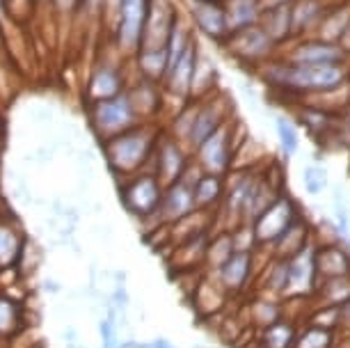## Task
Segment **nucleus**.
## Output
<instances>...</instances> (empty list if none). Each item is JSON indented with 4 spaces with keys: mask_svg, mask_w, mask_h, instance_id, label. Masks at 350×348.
<instances>
[{
    "mask_svg": "<svg viewBox=\"0 0 350 348\" xmlns=\"http://www.w3.org/2000/svg\"><path fill=\"white\" fill-rule=\"evenodd\" d=\"M350 74L348 64H295L284 60L282 55L273 57L256 71V76L270 90L282 96H329L343 92Z\"/></svg>",
    "mask_w": 350,
    "mask_h": 348,
    "instance_id": "1",
    "label": "nucleus"
},
{
    "mask_svg": "<svg viewBox=\"0 0 350 348\" xmlns=\"http://www.w3.org/2000/svg\"><path fill=\"white\" fill-rule=\"evenodd\" d=\"M158 140H161V135L149 124H137L131 131H124V133L105 140L103 149L112 172L124 176L137 174V170L156 154Z\"/></svg>",
    "mask_w": 350,
    "mask_h": 348,
    "instance_id": "2",
    "label": "nucleus"
},
{
    "mask_svg": "<svg viewBox=\"0 0 350 348\" xmlns=\"http://www.w3.org/2000/svg\"><path fill=\"white\" fill-rule=\"evenodd\" d=\"M239 131V122L229 120L222 129H217L208 140H204L200 147L195 149V163L202 168V172L229 176L234 170L236 152L247 137H236Z\"/></svg>",
    "mask_w": 350,
    "mask_h": 348,
    "instance_id": "3",
    "label": "nucleus"
},
{
    "mask_svg": "<svg viewBox=\"0 0 350 348\" xmlns=\"http://www.w3.org/2000/svg\"><path fill=\"white\" fill-rule=\"evenodd\" d=\"M222 49L239 64L252 67L254 71H259L263 64L280 55L277 44L263 32L261 25H252V28L231 32V37L227 39V44Z\"/></svg>",
    "mask_w": 350,
    "mask_h": 348,
    "instance_id": "4",
    "label": "nucleus"
},
{
    "mask_svg": "<svg viewBox=\"0 0 350 348\" xmlns=\"http://www.w3.org/2000/svg\"><path fill=\"white\" fill-rule=\"evenodd\" d=\"M90 120L94 131L105 142V140H110V137L124 133V131H131L133 126H137V124H140V115H137L133 101H131V94L124 92V94L115 98H108V101L90 106Z\"/></svg>",
    "mask_w": 350,
    "mask_h": 348,
    "instance_id": "5",
    "label": "nucleus"
},
{
    "mask_svg": "<svg viewBox=\"0 0 350 348\" xmlns=\"http://www.w3.org/2000/svg\"><path fill=\"white\" fill-rule=\"evenodd\" d=\"M229 120H231V103L227 94L213 92V94L204 98H195V120L188 135V149L195 152L204 140H208Z\"/></svg>",
    "mask_w": 350,
    "mask_h": 348,
    "instance_id": "6",
    "label": "nucleus"
},
{
    "mask_svg": "<svg viewBox=\"0 0 350 348\" xmlns=\"http://www.w3.org/2000/svg\"><path fill=\"white\" fill-rule=\"evenodd\" d=\"M163 193L165 186L156 176V172H140L131 176L126 186L122 188V202L131 215L147 220L151 215H158Z\"/></svg>",
    "mask_w": 350,
    "mask_h": 348,
    "instance_id": "7",
    "label": "nucleus"
},
{
    "mask_svg": "<svg viewBox=\"0 0 350 348\" xmlns=\"http://www.w3.org/2000/svg\"><path fill=\"white\" fill-rule=\"evenodd\" d=\"M280 55L288 62L312 64V67H319V64H348L350 62V57L346 51L341 49V44L325 42V39H321L316 35L293 39L288 46H284L280 51Z\"/></svg>",
    "mask_w": 350,
    "mask_h": 348,
    "instance_id": "8",
    "label": "nucleus"
},
{
    "mask_svg": "<svg viewBox=\"0 0 350 348\" xmlns=\"http://www.w3.org/2000/svg\"><path fill=\"white\" fill-rule=\"evenodd\" d=\"M300 215L302 213H300L298 202H295L288 193H282L273 204H270L266 211L252 222L256 241H259V247L273 245L280 236L286 234V229L293 225Z\"/></svg>",
    "mask_w": 350,
    "mask_h": 348,
    "instance_id": "9",
    "label": "nucleus"
},
{
    "mask_svg": "<svg viewBox=\"0 0 350 348\" xmlns=\"http://www.w3.org/2000/svg\"><path fill=\"white\" fill-rule=\"evenodd\" d=\"M186 10L195 32H200L217 46L227 44L231 28L222 0H186Z\"/></svg>",
    "mask_w": 350,
    "mask_h": 348,
    "instance_id": "10",
    "label": "nucleus"
},
{
    "mask_svg": "<svg viewBox=\"0 0 350 348\" xmlns=\"http://www.w3.org/2000/svg\"><path fill=\"white\" fill-rule=\"evenodd\" d=\"M202 174V168L190 165L188 172L183 174V179L174 181L172 186L165 188L163 193V202L161 209H158V215L167 222H181L186 220L188 215L197 213V204H195V181L197 176Z\"/></svg>",
    "mask_w": 350,
    "mask_h": 348,
    "instance_id": "11",
    "label": "nucleus"
},
{
    "mask_svg": "<svg viewBox=\"0 0 350 348\" xmlns=\"http://www.w3.org/2000/svg\"><path fill=\"white\" fill-rule=\"evenodd\" d=\"M147 12H149V0H122L120 16H117L115 28H112L115 44L122 53L135 55L140 51L144 23H147Z\"/></svg>",
    "mask_w": 350,
    "mask_h": 348,
    "instance_id": "12",
    "label": "nucleus"
},
{
    "mask_svg": "<svg viewBox=\"0 0 350 348\" xmlns=\"http://www.w3.org/2000/svg\"><path fill=\"white\" fill-rule=\"evenodd\" d=\"M156 176L161 179L165 188L172 186L174 181L183 179V174L188 172V168L193 165L188 159V149L181 140H176L174 135H161V140L156 144Z\"/></svg>",
    "mask_w": 350,
    "mask_h": 348,
    "instance_id": "13",
    "label": "nucleus"
},
{
    "mask_svg": "<svg viewBox=\"0 0 350 348\" xmlns=\"http://www.w3.org/2000/svg\"><path fill=\"white\" fill-rule=\"evenodd\" d=\"M176 16H179V12H176L172 0H149V12L142 32L140 51L167 49V39L176 23Z\"/></svg>",
    "mask_w": 350,
    "mask_h": 348,
    "instance_id": "14",
    "label": "nucleus"
},
{
    "mask_svg": "<svg viewBox=\"0 0 350 348\" xmlns=\"http://www.w3.org/2000/svg\"><path fill=\"white\" fill-rule=\"evenodd\" d=\"M200 53H202V49L195 37L193 44L183 51V55L167 69V76H165V81H163V88L183 103L193 101V78H195Z\"/></svg>",
    "mask_w": 350,
    "mask_h": 348,
    "instance_id": "15",
    "label": "nucleus"
},
{
    "mask_svg": "<svg viewBox=\"0 0 350 348\" xmlns=\"http://www.w3.org/2000/svg\"><path fill=\"white\" fill-rule=\"evenodd\" d=\"M126 92V81H124V74L115 64L103 62L92 71L88 88H85V98H88L90 106L101 101H108V98H115Z\"/></svg>",
    "mask_w": 350,
    "mask_h": 348,
    "instance_id": "16",
    "label": "nucleus"
},
{
    "mask_svg": "<svg viewBox=\"0 0 350 348\" xmlns=\"http://www.w3.org/2000/svg\"><path fill=\"white\" fill-rule=\"evenodd\" d=\"M291 264V286L286 295L316 293L321 284L319 268H316V243H309L302 252L288 259Z\"/></svg>",
    "mask_w": 350,
    "mask_h": 348,
    "instance_id": "17",
    "label": "nucleus"
},
{
    "mask_svg": "<svg viewBox=\"0 0 350 348\" xmlns=\"http://www.w3.org/2000/svg\"><path fill=\"white\" fill-rule=\"evenodd\" d=\"M336 117H339L336 110L319 106V103L302 101L300 106L295 108V120H298L300 126L305 129L312 137H316V140H327V137L334 135Z\"/></svg>",
    "mask_w": 350,
    "mask_h": 348,
    "instance_id": "18",
    "label": "nucleus"
},
{
    "mask_svg": "<svg viewBox=\"0 0 350 348\" xmlns=\"http://www.w3.org/2000/svg\"><path fill=\"white\" fill-rule=\"evenodd\" d=\"M329 0H293L291 18H293V39L312 37L329 10Z\"/></svg>",
    "mask_w": 350,
    "mask_h": 348,
    "instance_id": "19",
    "label": "nucleus"
},
{
    "mask_svg": "<svg viewBox=\"0 0 350 348\" xmlns=\"http://www.w3.org/2000/svg\"><path fill=\"white\" fill-rule=\"evenodd\" d=\"M252 271H254V252H234L231 259L215 275L222 291L239 293L247 286V280Z\"/></svg>",
    "mask_w": 350,
    "mask_h": 348,
    "instance_id": "20",
    "label": "nucleus"
},
{
    "mask_svg": "<svg viewBox=\"0 0 350 348\" xmlns=\"http://www.w3.org/2000/svg\"><path fill=\"white\" fill-rule=\"evenodd\" d=\"M316 268H319L321 280L350 275V247H346L343 243L316 245Z\"/></svg>",
    "mask_w": 350,
    "mask_h": 348,
    "instance_id": "21",
    "label": "nucleus"
},
{
    "mask_svg": "<svg viewBox=\"0 0 350 348\" xmlns=\"http://www.w3.org/2000/svg\"><path fill=\"white\" fill-rule=\"evenodd\" d=\"M309 243H314L312 227H309L305 215H300V218L286 229V234L280 236L270 247H273V254L277 259H291L305 250Z\"/></svg>",
    "mask_w": 350,
    "mask_h": 348,
    "instance_id": "22",
    "label": "nucleus"
},
{
    "mask_svg": "<svg viewBox=\"0 0 350 348\" xmlns=\"http://www.w3.org/2000/svg\"><path fill=\"white\" fill-rule=\"evenodd\" d=\"M259 25L263 32L277 44V49H284L293 42V18H291V5H280V8L263 10Z\"/></svg>",
    "mask_w": 350,
    "mask_h": 348,
    "instance_id": "23",
    "label": "nucleus"
},
{
    "mask_svg": "<svg viewBox=\"0 0 350 348\" xmlns=\"http://www.w3.org/2000/svg\"><path fill=\"white\" fill-rule=\"evenodd\" d=\"M227 195V176L202 172L195 181V204L197 211H208L215 206H222Z\"/></svg>",
    "mask_w": 350,
    "mask_h": 348,
    "instance_id": "24",
    "label": "nucleus"
},
{
    "mask_svg": "<svg viewBox=\"0 0 350 348\" xmlns=\"http://www.w3.org/2000/svg\"><path fill=\"white\" fill-rule=\"evenodd\" d=\"M222 3H224V10H227L231 32L259 25L261 16H263L261 0H222Z\"/></svg>",
    "mask_w": 350,
    "mask_h": 348,
    "instance_id": "25",
    "label": "nucleus"
},
{
    "mask_svg": "<svg viewBox=\"0 0 350 348\" xmlns=\"http://www.w3.org/2000/svg\"><path fill=\"white\" fill-rule=\"evenodd\" d=\"M348 25H350V5L348 3H332L314 35L325 39V42L341 44Z\"/></svg>",
    "mask_w": 350,
    "mask_h": 348,
    "instance_id": "26",
    "label": "nucleus"
},
{
    "mask_svg": "<svg viewBox=\"0 0 350 348\" xmlns=\"http://www.w3.org/2000/svg\"><path fill=\"white\" fill-rule=\"evenodd\" d=\"M234 252H236V247H234V236H231V229H220L217 234L211 236L204 264H206L213 273H217L231 259V254H234Z\"/></svg>",
    "mask_w": 350,
    "mask_h": 348,
    "instance_id": "27",
    "label": "nucleus"
},
{
    "mask_svg": "<svg viewBox=\"0 0 350 348\" xmlns=\"http://www.w3.org/2000/svg\"><path fill=\"white\" fill-rule=\"evenodd\" d=\"M316 293L321 295L323 307H343L350 300V275L321 280Z\"/></svg>",
    "mask_w": 350,
    "mask_h": 348,
    "instance_id": "28",
    "label": "nucleus"
},
{
    "mask_svg": "<svg viewBox=\"0 0 350 348\" xmlns=\"http://www.w3.org/2000/svg\"><path fill=\"white\" fill-rule=\"evenodd\" d=\"M298 339V330L286 319H280L277 323L261 330V348H293Z\"/></svg>",
    "mask_w": 350,
    "mask_h": 348,
    "instance_id": "29",
    "label": "nucleus"
},
{
    "mask_svg": "<svg viewBox=\"0 0 350 348\" xmlns=\"http://www.w3.org/2000/svg\"><path fill=\"white\" fill-rule=\"evenodd\" d=\"M217 92V69L215 62L208 60V55L200 53V60H197V69H195V78H193V101L195 98H204L208 94Z\"/></svg>",
    "mask_w": 350,
    "mask_h": 348,
    "instance_id": "30",
    "label": "nucleus"
},
{
    "mask_svg": "<svg viewBox=\"0 0 350 348\" xmlns=\"http://www.w3.org/2000/svg\"><path fill=\"white\" fill-rule=\"evenodd\" d=\"M158 85H161V83H154V81L142 78L137 92H129L131 101H133V106H135L137 115H140V117L154 115L156 110L161 108V90H158Z\"/></svg>",
    "mask_w": 350,
    "mask_h": 348,
    "instance_id": "31",
    "label": "nucleus"
},
{
    "mask_svg": "<svg viewBox=\"0 0 350 348\" xmlns=\"http://www.w3.org/2000/svg\"><path fill=\"white\" fill-rule=\"evenodd\" d=\"M275 133H277V140H280V147H282V152L286 159L293 154H298L300 129H298V124L291 120V117H286V115L275 117Z\"/></svg>",
    "mask_w": 350,
    "mask_h": 348,
    "instance_id": "32",
    "label": "nucleus"
},
{
    "mask_svg": "<svg viewBox=\"0 0 350 348\" xmlns=\"http://www.w3.org/2000/svg\"><path fill=\"white\" fill-rule=\"evenodd\" d=\"M266 286L277 295H286L291 286V264L288 259H273L266 271Z\"/></svg>",
    "mask_w": 350,
    "mask_h": 348,
    "instance_id": "33",
    "label": "nucleus"
},
{
    "mask_svg": "<svg viewBox=\"0 0 350 348\" xmlns=\"http://www.w3.org/2000/svg\"><path fill=\"white\" fill-rule=\"evenodd\" d=\"M334 346H336L334 330L309 325L302 332H298V339H295L293 348H334Z\"/></svg>",
    "mask_w": 350,
    "mask_h": 348,
    "instance_id": "34",
    "label": "nucleus"
},
{
    "mask_svg": "<svg viewBox=\"0 0 350 348\" xmlns=\"http://www.w3.org/2000/svg\"><path fill=\"white\" fill-rule=\"evenodd\" d=\"M250 317H252L254 323L261 325V330H263V327L273 325L282 319V307L277 305L275 300H268V298L254 300V303L250 305Z\"/></svg>",
    "mask_w": 350,
    "mask_h": 348,
    "instance_id": "35",
    "label": "nucleus"
},
{
    "mask_svg": "<svg viewBox=\"0 0 350 348\" xmlns=\"http://www.w3.org/2000/svg\"><path fill=\"white\" fill-rule=\"evenodd\" d=\"M302 186L309 195H323L329 186V179H327V170L325 165H319V163H312L302 170Z\"/></svg>",
    "mask_w": 350,
    "mask_h": 348,
    "instance_id": "36",
    "label": "nucleus"
},
{
    "mask_svg": "<svg viewBox=\"0 0 350 348\" xmlns=\"http://www.w3.org/2000/svg\"><path fill=\"white\" fill-rule=\"evenodd\" d=\"M16 250H18V241H16L14 232L0 227V266L10 264V261L14 259Z\"/></svg>",
    "mask_w": 350,
    "mask_h": 348,
    "instance_id": "37",
    "label": "nucleus"
},
{
    "mask_svg": "<svg viewBox=\"0 0 350 348\" xmlns=\"http://www.w3.org/2000/svg\"><path fill=\"white\" fill-rule=\"evenodd\" d=\"M334 140L336 144H341V147H346L350 152V108L339 113L336 117V126H334Z\"/></svg>",
    "mask_w": 350,
    "mask_h": 348,
    "instance_id": "38",
    "label": "nucleus"
},
{
    "mask_svg": "<svg viewBox=\"0 0 350 348\" xmlns=\"http://www.w3.org/2000/svg\"><path fill=\"white\" fill-rule=\"evenodd\" d=\"M16 323V312H14V305L10 300H3L0 298V334L3 332H10L12 325Z\"/></svg>",
    "mask_w": 350,
    "mask_h": 348,
    "instance_id": "39",
    "label": "nucleus"
},
{
    "mask_svg": "<svg viewBox=\"0 0 350 348\" xmlns=\"http://www.w3.org/2000/svg\"><path fill=\"white\" fill-rule=\"evenodd\" d=\"M103 5L105 0H81V10H85L88 14H101L103 16Z\"/></svg>",
    "mask_w": 350,
    "mask_h": 348,
    "instance_id": "40",
    "label": "nucleus"
},
{
    "mask_svg": "<svg viewBox=\"0 0 350 348\" xmlns=\"http://www.w3.org/2000/svg\"><path fill=\"white\" fill-rule=\"evenodd\" d=\"M57 10L60 12H74V10H81V0H55Z\"/></svg>",
    "mask_w": 350,
    "mask_h": 348,
    "instance_id": "41",
    "label": "nucleus"
},
{
    "mask_svg": "<svg viewBox=\"0 0 350 348\" xmlns=\"http://www.w3.org/2000/svg\"><path fill=\"white\" fill-rule=\"evenodd\" d=\"M341 327H346L350 332V300L341 307Z\"/></svg>",
    "mask_w": 350,
    "mask_h": 348,
    "instance_id": "42",
    "label": "nucleus"
},
{
    "mask_svg": "<svg viewBox=\"0 0 350 348\" xmlns=\"http://www.w3.org/2000/svg\"><path fill=\"white\" fill-rule=\"evenodd\" d=\"M263 3V10H270V8H280V5H291L293 0H261Z\"/></svg>",
    "mask_w": 350,
    "mask_h": 348,
    "instance_id": "43",
    "label": "nucleus"
},
{
    "mask_svg": "<svg viewBox=\"0 0 350 348\" xmlns=\"http://www.w3.org/2000/svg\"><path fill=\"white\" fill-rule=\"evenodd\" d=\"M341 49L346 51V53H348V57H350V25H348L346 35H343V39H341Z\"/></svg>",
    "mask_w": 350,
    "mask_h": 348,
    "instance_id": "44",
    "label": "nucleus"
},
{
    "mask_svg": "<svg viewBox=\"0 0 350 348\" xmlns=\"http://www.w3.org/2000/svg\"><path fill=\"white\" fill-rule=\"evenodd\" d=\"M343 98H346V108H350V74H348L346 88H343Z\"/></svg>",
    "mask_w": 350,
    "mask_h": 348,
    "instance_id": "45",
    "label": "nucleus"
},
{
    "mask_svg": "<svg viewBox=\"0 0 350 348\" xmlns=\"http://www.w3.org/2000/svg\"><path fill=\"white\" fill-rule=\"evenodd\" d=\"M334 348H339V346H334ZM343 348H350V346H343Z\"/></svg>",
    "mask_w": 350,
    "mask_h": 348,
    "instance_id": "46",
    "label": "nucleus"
}]
</instances>
